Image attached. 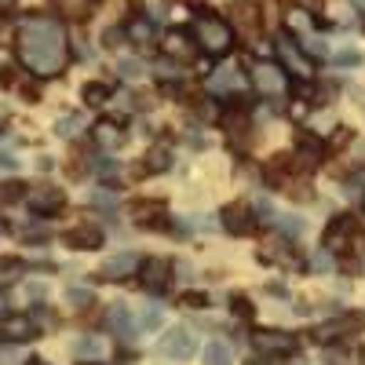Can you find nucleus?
<instances>
[{
	"mask_svg": "<svg viewBox=\"0 0 365 365\" xmlns=\"http://www.w3.org/2000/svg\"><path fill=\"white\" fill-rule=\"evenodd\" d=\"M19 58L26 63L29 73L37 77H55L63 73L70 48H66V29L58 19L34 15L19 26Z\"/></svg>",
	"mask_w": 365,
	"mask_h": 365,
	"instance_id": "nucleus-1",
	"label": "nucleus"
},
{
	"mask_svg": "<svg viewBox=\"0 0 365 365\" xmlns=\"http://www.w3.org/2000/svg\"><path fill=\"white\" fill-rule=\"evenodd\" d=\"M194 37H197V44H201L208 55H227V51L234 48V29H230V22H223V19H216V15L194 19Z\"/></svg>",
	"mask_w": 365,
	"mask_h": 365,
	"instance_id": "nucleus-2",
	"label": "nucleus"
},
{
	"mask_svg": "<svg viewBox=\"0 0 365 365\" xmlns=\"http://www.w3.org/2000/svg\"><path fill=\"white\" fill-rule=\"evenodd\" d=\"M252 88L267 99H282L285 88H289V77H285L282 63H267V58L252 63Z\"/></svg>",
	"mask_w": 365,
	"mask_h": 365,
	"instance_id": "nucleus-3",
	"label": "nucleus"
},
{
	"mask_svg": "<svg viewBox=\"0 0 365 365\" xmlns=\"http://www.w3.org/2000/svg\"><path fill=\"white\" fill-rule=\"evenodd\" d=\"M278 58H282V70H285V73H292V77H299V81H311V77H314L311 58L299 51V44H296L289 34L278 37Z\"/></svg>",
	"mask_w": 365,
	"mask_h": 365,
	"instance_id": "nucleus-4",
	"label": "nucleus"
},
{
	"mask_svg": "<svg viewBox=\"0 0 365 365\" xmlns=\"http://www.w3.org/2000/svg\"><path fill=\"white\" fill-rule=\"evenodd\" d=\"M158 351L165 354V358H172V361H187L190 354H194V336L182 325H175V329H168L165 336L158 340Z\"/></svg>",
	"mask_w": 365,
	"mask_h": 365,
	"instance_id": "nucleus-5",
	"label": "nucleus"
},
{
	"mask_svg": "<svg viewBox=\"0 0 365 365\" xmlns=\"http://www.w3.org/2000/svg\"><path fill=\"white\" fill-rule=\"evenodd\" d=\"M252 347L259 354H296V336H289V332H252Z\"/></svg>",
	"mask_w": 365,
	"mask_h": 365,
	"instance_id": "nucleus-6",
	"label": "nucleus"
},
{
	"mask_svg": "<svg viewBox=\"0 0 365 365\" xmlns=\"http://www.w3.org/2000/svg\"><path fill=\"white\" fill-rule=\"evenodd\" d=\"M139 274H143L146 292H168V285H172V267L165 259H143Z\"/></svg>",
	"mask_w": 365,
	"mask_h": 365,
	"instance_id": "nucleus-7",
	"label": "nucleus"
},
{
	"mask_svg": "<svg viewBox=\"0 0 365 365\" xmlns=\"http://www.w3.org/2000/svg\"><path fill=\"white\" fill-rule=\"evenodd\" d=\"M26 201H29V208H34L37 216H51V212H58L66 205V194L58 187H37V190L26 194Z\"/></svg>",
	"mask_w": 365,
	"mask_h": 365,
	"instance_id": "nucleus-8",
	"label": "nucleus"
},
{
	"mask_svg": "<svg viewBox=\"0 0 365 365\" xmlns=\"http://www.w3.org/2000/svg\"><path fill=\"white\" fill-rule=\"evenodd\" d=\"M139 267H143V259L135 252H117V256H110L103 263V278L106 282H125V278H132Z\"/></svg>",
	"mask_w": 365,
	"mask_h": 365,
	"instance_id": "nucleus-9",
	"label": "nucleus"
},
{
	"mask_svg": "<svg viewBox=\"0 0 365 365\" xmlns=\"http://www.w3.org/2000/svg\"><path fill=\"white\" fill-rule=\"evenodd\" d=\"M66 245L70 249H81V252H91V249H103V230L99 227H91V223H81L73 230H66Z\"/></svg>",
	"mask_w": 365,
	"mask_h": 365,
	"instance_id": "nucleus-10",
	"label": "nucleus"
},
{
	"mask_svg": "<svg viewBox=\"0 0 365 365\" xmlns=\"http://www.w3.org/2000/svg\"><path fill=\"white\" fill-rule=\"evenodd\" d=\"M252 223H256V220H252V208H249V205H230V208H223V227H227L230 234H237V237L249 234Z\"/></svg>",
	"mask_w": 365,
	"mask_h": 365,
	"instance_id": "nucleus-11",
	"label": "nucleus"
},
{
	"mask_svg": "<svg viewBox=\"0 0 365 365\" xmlns=\"http://www.w3.org/2000/svg\"><path fill=\"white\" fill-rule=\"evenodd\" d=\"M0 336L15 340V344H26V340L37 336V325L29 318H4V322H0Z\"/></svg>",
	"mask_w": 365,
	"mask_h": 365,
	"instance_id": "nucleus-12",
	"label": "nucleus"
},
{
	"mask_svg": "<svg viewBox=\"0 0 365 365\" xmlns=\"http://www.w3.org/2000/svg\"><path fill=\"white\" fill-rule=\"evenodd\" d=\"M165 55H168V58H179V63L194 58V44H190V37L182 34V29H168V34H165Z\"/></svg>",
	"mask_w": 365,
	"mask_h": 365,
	"instance_id": "nucleus-13",
	"label": "nucleus"
},
{
	"mask_svg": "<svg viewBox=\"0 0 365 365\" xmlns=\"http://www.w3.org/2000/svg\"><path fill=\"white\" fill-rule=\"evenodd\" d=\"M361 325H365L361 314H347L344 322L336 318V322H329V325L318 329V340H336V336H344V332H354V329H361Z\"/></svg>",
	"mask_w": 365,
	"mask_h": 365,
	"instance_id": "nucleus-14",
	"label": "nucleus"
},
{
	"mask_svg": "<svg viewBox=\"0 0 365 365\" xmlns=\"http://www.w3.org/2000/svg\"><path fill=\"white\" fill-rule=\"evenodd\" d=\"M241 84H245V77H241L237 70H220V73L208 77V91H212V96H227V91H234Z\"/></svg>",
	"mask_w": 365,
	"mask_h": 365,
	"instance_id": "nucleus-15",
	"label": "nucleus"
},
{
	"mask_svg": "<svg viewBox=\"0 0 365 365\" xmlns=\"http://www.w3.org/2000/svg\"><path fill=\"white\" fill-rule=\"evenodd\" d=\"M347 237H351V220H336V223H329V230H325V249H329V252L344 249V245H347Z\"/></svg>",
	"mask_w": 365,
	"mask_h": 365,
	"instance_id": "nucleus-16",
	"label": "nucleus"
},
{
	"mask_svg": "<svg viewBox=\"0 0 365 365\" xmlns=\"http://www.w3.org/2000/svg\"><path fill=\"white\" fill-rule=\"evenodd\" d=\"M91 4H96V0H51V8L58 15H66V19H88Z\"/></svg>",
	"mask_w": 365,
	"mask_h": 365,
	"instance_id": "nucleus-17",
	"label": "nucleus"
},
{
	"mask_svg": "<svg viewBox=\"0 0 365 365\" xmlns=\"http://www.w3.org/2000/svg\"><path fill=\"white\" fill-rule=\"evenodd\" d=\"M296 158H299V165H303V168H314V165L322 161V143H314V139L303 135V139H299V146H296Z\"/></svg>",
	"mask_w": 365,
	"mask_h": 365,
	"instance_id": "nucleus-18",
	"label": "nucleus"
},
{
	"mask_svg": "<svg viewBox=\"0 0 365 365\" xmlns=\"http://www.w3.org/2000/svg\"><path fill=\"white\" fill-rule=\"evenodd\" d=\"M73 354H77V358H103V354H106V340H103V336H81V340L73 344Z\"/></svg>",
	"mask_w": 365,
	"mask_h": 365,
	"instance_id": "nucleus-19",
	"label": "nucleus"
},
{
	"mask_svg": "<svg viewBox=\"0 0 365 365\" xmlns=\"http://www.w3.org/2000/svg\"><path fill=\"white\" fill-rule=\"evenodd\" d=\"M106 322H110V329L117 332V336H132V314L120 307V303H113V307H110Z\"/></svg>",
	"mask_w": 365,
	"mask_h": 365,
	"instance_id": "nucleus-20",
	"label": "nucleus"
},
{
	"mask_svg": "<svg viewBox=\"0 0 365 365\" xmlns=\"http://www.w3.org/2000/svg\"><path fill=\"white\" fill-rule=\"evenodd\" d=\"M96 139H99V146H106V150H117L120 143H125V135H120V128L113 125V120H103V125H96Z\"/></svg>",
	"mask_w": 365,
	"mask_h": 365,
	"instance_id": "nucleus-21",
	"label": "nucleus"
},
{
	"mask_svg": "<svg viewBox=\"0 0 365 365\" xmlns=\"http://www.w3.org/2000/svg\"><path fill=\"white\" fill-rule=\"evenodd\" d=\"M205 365H234L230 347H227L223 340H212V344L205 347Z\"/></svg>",
	"mask_w": 365,
	"mask_h": 365,
	"instance_id": "nucleus-22",
	"label": "nucleus"
},
{
	"mask_svg": "<svg viewBox=\"0 0 365 365\" xmlns=\"http://www.w3.org/2000/svg\"><path fill=\"white\" fill-rule=\"evenodd\" d=\"M128 37H132V44H150L154 41V22L150 19H132L128 22Z\"/></svg>",
	"mask_w": 365,
	"mask_h": 365,
	"instance_id": "nucleus-23",
	"label": "nucleus"
},
{
	"mask_svg": "<svg viewBox=\"0 0 365 365\" xmlns=\"http://www.w3.org/2000/svg\"><path fill=\"white\" fill-rule=\"evenodd\" d=\"M81 96H84V103L88 106H106V99H110V88L106 84H99V81H91V84H84V91H81Z\"/></svg>",
	"mask_w": 365,
	"mask_h": 365,
	"instance_id": "nucleus-24",
	"label": "nucleus"
},
{
	"mask_svg": "<svg viewBox=\"0 0 365 365\" xmlns=\"http://www.w3.org/2000/svg\"><path fill=\"white\" fill-rule=\"evenodd\" d=\"M168 165H172V154H168L165 146H154V150L146 154V172H165Z\"/></svg>",
	"mask_w": 365,
	"mask_h": 365,
	"instance_id": "nucleus-25",
	"label": "nucleus"
},
{
	"mask_svg": "<svg viewBox=\"0 0 365 365\" xmlns=\"http://www.w3.org/2000/svg\"><path fill=\"white\" fill-rule=\"evenodd\" d=\"M84 128V120L77 117V113H70V117H58V125H55V132L63 135V139H70V135H77Z\"/></svg>",
	"mask_w": 365,
	"mask_h": 365,
	"instance_id": "nucleus-26",
	"label": "nucleus"
},
{
	"mask_svg": "<svg viewBox=\"0 0 365 365\" xmlns=\"http://www.w3.org/2000/svg\"><path fill=\"white\" fill-rule=\"evenodd\" d=\"M161 212H165V205H161V201H139V205L132 208V216H135L139 223H146L150 216H161Z\"/></svg>",
	"mask_w": 365,
	"mask_h": 365,
	"instance_id": "nucleus-27",
	"label": "nucleus"
},
{
	"mask_svg": "<svg viewBox=\"0 0 365 365\" xmlns=\"http://www.w3.org/2000/svg\"><path fill=\"white\" fill-rule=\"evenodd\" d=\"M120 77H125V81H139L143 77V63H139V58H120Z\"/></svg>",
	"mask_w": 365,
	"mask_h": 365,
	"instance_id": "nucleus-28",
	"label": "nucleus"
},
{
	"mask_svg": "<svg viewBox=\"0 0 365 365\" xmlns=\"http://www.w3.org/2000/svg\"><path fill=\"white\" fill-rule=\"evenodd\" d=\"M329 267H332V252L329 249H318L311 256V270H329Z\"/></svg>",
	"mask_w": 365,
	"mask_h": 365,
	"instance_id": "nucleus-29",
	"label": "nucleus"
},
{
	"mask_svg": "<svg viewBox=\"0 0 365 365\" xmlns=\"http://www.w3.org/2000/svg\"><path fill=\"white\" fill-rule=\"evenodd\" d=\"M139 325H143V329H158V325H161V311H158V307H150V311H143Z\"/></svg>",
	"mask_w": 365,
	"mask_h": 365,
	"instance_id": "nucleus-30",
	"label": "nucleus"
},
{
	"mask_svg": "<svg viewBox=\"0 0 365 365\" xmlns=\"http://www.w3.org/2000/svg\"><path fill=\"white\" fill-rule=\"evenodd\" d=\"M22 182H4V187H0V197H4V201H15V197H22Z\"/></svg>",
	"mask_w": 365,
	"mask_h": 365,
	"instance_id": "nucleus-31",
	"label": "nucleus"
},
{
	"mask_svg": "<svg viewBox=\"0 0 365 365\" xmlns=\"http://www.w3.org/2000/svg\"><path fill=\"white\" fill-rule=\"evenodd\" d=\"M234 15H237V22H252L256 26V8H249V4H237Z\"/></svg>",
	"mask_w": 365,
	"mask_h": 365,
	"instance_id": "nucleus-32",
	"label": "nucleus"
},
{
	"mask_svg": "<svg viewBox=\"0 0 365 365\" xmlns=\"http://www.w3.org/2000/svg\"><path fill=\"white\" fill-rule=\"evenodd\" d=\"M66 299L70 303H91V292L88 289H66Z\"/></svg>",
	"mask_w": 365,
	"mask_h": 365,
	"instance_id": "nucleus-33",
	"label": "nucleus"
},
{
	"mask_svg": "<svg viewBox=\"0 0 365 365\" xmlns=\"http://www.w3.org/2000/svg\"><path fill=\"white\" fill-rule=\"evenodd\" d=\"M91 201H96V205H103V208H113V205H117V197H113V194H103V190H99L96 197H91Z\"/></svg>",
	"mask_w": 365,
	"mask_h": 365,
	"instance_id": "nucleus-34",
	"label": "nucleus"
},
{
	"mask_svg": "<svg viewBox=\"0 0 365 365\" xmlns=\"http://www.w3.org/2000/svg\"><path fill=\"white\" fill-rule=\"evenodd\" d=\"M0 318H11V296L0 292Z\"/></svg>",
	"mask_w": 365,
	"mask_h": 365,
	"instance_id": "nucleus-35",
	"label": "nucleus"
},
{
	"mask_svg": "<svg viewBox=\"0 0 365 365\" xmlns=\"http://www.w3.org/2000/svg\"><path fill=\"white\" fill-rule=\"evenodd\" d=\"M15 168H19V161L11 154H0V172H15Z\"/></svg>",
	"mask_w": 365,
	"mask_h": 365,
	"instance_id": "nucleus-36",
	"label": "nucleus"
},
{
	"mask_svg": "<svg viewBox=\"0 0 365 365\" xmlns=\"http://www.w3.org/2000/svg\"><path fill=\"white\" fill-rule=\"evenodd\" d=\"M26 292H29V296H34V299H41V296H44L48 289H44L41 282H26Z\"/></svg>",
	"mask_w": 365,
	"mask_h": 365,
	"instance_id": "nucleus-37",
	"label": "nucleus"
},
{
	"mask_svg": "<svg viewBox=\"0 0 365 365\" xmlns=\"http://www.w3.org/2000/svg\"><path fill=\"white\" fill-rule=\"evenodd\" d=\"M303 48H307V51H314V55H322V58L329 55V48H325L322 41H307V44H303Z\"/></svg>",
	"mask_w": 365,
	"mask_h": 365,
	"instance_id": "nucleus-38",
	"label": "nucleus"
},
{
	"mask_svg": "<svg viewBox=\"0 0 365 365\" xmlns=\"http://www.w3.org/2000/svg\"><path fill=\"white\" fill-rule=\"evenodd\" d=\"M234 314H241V318H249V303H245V299H241V296L234 299Z\"/></svg>",
	"mask_w": 365,
	"mask_h": 365,
	"instance_id": "nucleus-39",
	"label": "nucleus"
},
{
	"mask_svg": "<svg viewBox=\"0 0 365 365\" xmlns=\"http://www.w3.org/2000/svg\"><path fill=\"white\" fill-rule=\"evenodd\" d=\"M182 307H205V296L197 292V296H187V299H182Z\"/></svg>",
	"mask_w": 365,
	"mask_h": 365,
	"instance_id": "nucleus-40",
	"label": "nucleus"
},
{
	"mask_svg": "<svg viewBox=\"0 0 365 365\" xmlns=\"http://www.w3.org/2000/svg\"><path fill=\"white\" fill-rule=\"evenodd\" d=\"M282 227H285L289 234H299V220H296V216H285V223H282Z\"/></svg>",
	"mask_w": 365,
	"mask_h": 365,
	"instance_id": "nucleus-41",
	"label": "nucleus"
},
{
	"mask_svg": "<svg viewBox=\"0 0 365 365\" xmlns=\"http://www.w3.org/2000/svg\"><path fill=\"white\" fill-rule=\"evenodd\" d=\"M336 63H344V66H354V63H358V55H354V51H344V55L336 58Z\"/></svg>",
	"mask_w": 365,
	"mask_h": 365,
	"instance_id": "nucleus-42",
	"label": "nucleus"
},
{
	"mask_svg": "<svg viewBox=\"0 0 365 365\" xmlns=\"http://www.w3.org/2000/svg\"><path fill=\"white\" fill-rule=\"evenodd\" d=\"M8 8H15V0H0V11H8Z\"/></svg>",
	"mask_w": 365,
	"mask_h": 365,
	"instance_id": "nucleus-43",
	"label": "nucleus"
},
{
	"mask_svg": "<svg viewBox=\"0 0 365 365\" xmlns=\"http://www.w3.org/2000/svg\"><path fill=\"white\" fill-rule=\"evenodd\" d=\"M351 4H354V8H365V0H351Z\"/></svg>",
	"mask_w": 365,
	"mask_h": 365,
	"instance_id": "nucleus-44",
	"label": "nucleus"
},
{
	"mask_svg": "<svg viewBox=\"0 0 365 365\" xmlns=\"http://www.w3.org/2000/svg\"><path fill=\"white\" fill-rule=\"evenodd\" d=\"M26 365H48V361H37V358H34V361H26Z\"/></svg>",
	"mask_w": 365,
	"mask_h": 365,
	"instance_id": "nucleus-45",
	"label": "nucleus"
},
{
	"mask_svg": "<svg viewBox=\"0 0 365 365\" xmlns=\"http://www.w3.org/2000/svg\"><path fill=\"white\" fill-rule=\"evenodd\" d=\"M81 365H96V361H81Z\"/></svg>",
	"mask_w": 365,
	"mask_h": 365,
	"instance_id": "nucleus-46",
	"label": "nucleus"
}]
</instances>
